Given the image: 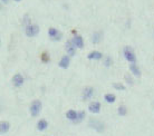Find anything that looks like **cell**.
I'll use <instances>...</instances> for the list:
<instances>
[{
    "instance_id": "18",
    "label": "cell",
    "mask_w": 154,
    "mask_h": 136,
    "mask_svg": "<svg viewBox=\"0 0 154 136\" xmlns=\"http://www.w3.org/2000/svg\"><path fill=\"white\" fill-rule=\"evenodd\" d=\"M104 99L106 100L108 104H113L115 102V99H116V97H115L114 94H106V95L104 96Z\"/></svg>"
},
{
    "instance_id": "24",
    "label": "cell",
    "mask_w": 154,
    "mask_h": 136,
    "mask_svg": "<svg viewBox=\"0 0 154 136\" xmlns=\"http://www.w3.org/2000/svg\"><path fill=\"white\" fill-rule=\"evenodd\" d=\"M23 23L26 25V27L29 26V25H31V23H30V17H29L28 15H25V17H23Z\"/></svg>"
},
{
    "instance_id": "9",
    "label": "cell",
    "mask_w": 154,
    "mask_h": 136,
    "mask_svg": "<svg viewBox=\"0 0 154 136\" xmlns=\"http://www.w3.org/2000/svg\"><path fill=\"white\" fill-rule=\"evenodd\" d=\"M72 41L74 42V45L77 47V48H83L84 47V39H83V37L80 36V35H75L73 37V39Z\"/></svg>"
},
{
    "instance_id": "25",
    "label": "cell",
    "mask_w": 154,
    "mask_h": 136,
    "mask_svg": "<svg viewBox=\"0 0 154 136\" xmlns=\"http://www.w3.org/2000/svg\"><path fill=\"white\" fill-rule=\"evenodd\" d=\"M125 79H126V82H127V84H130V85H132V84H133V80H132L131 78H130V76H128V75H125Z\"/></svg>"
},
{
    "instance_id": "20",
    "label": "cell",
    "mask_w": 154,
    "mask_h": 136,
    "mask_svg": "<svg viewBox=\"0 0 154 136\" xmlns=\"http://www.w3.org/2000/svg\"><path fill=\"white\" fill-rule=\"evenodd\" d=\"M117 113L120 116H125L126 113H127V108H126L124 105H121L118 108H117Z\"/></svg>"
},
{
    "instance_id": "10",
    "label": "cell",
    "mask_w": 154,
    "mask_h": 136,
    "mask_svg": "<svg viewBox=\"0 0 154 136\" xmlns=\"http://www.w3.org/2000/svg\"><path fill=\"white\" fill-rule=\"evenodd\" d=\"M93 95H94V88L93 87H86V88H84L83 94H82L83 99L84 100H87V99H89V98H92Z\"/></svg>"
},
{
    "instance_id": "15",
    "label": "cell",
    "mask_w": 154,
    "mask_h": 136,
    "mask_svg": "<svg viewBox=\"0 0 154 136\" xmlns=\"http://www.w3.org/2000/svg\"><path fill=\"white\" fill-rule=\"evenodd\" d=\"M130 70H131L132 74H133L134 76H136V77H140L141 76V70L136 64H131V65H130Z\"/></svg>"
},
{
    "instance_id": "11",
    "label": "cell",
    "mask_w": 154,
    "mask_h": 136,
    "mask_svg": "<svg viewBox=\"0 0 154 136\" xmlns=\"http://www.w3.org/2000/svg\"><path fill=\"white\" fill-rule=\"evenodd\" d=\"M69 64H70V57L68 55H65V56H63V58L59 61V67L63 68V69H66V68H68Z\"/></svg>"
},
{
    "instance_id": "5",
    "label": "cell",
    "mask_w": 154,
    "mask_h": 136,
    "mask_svg": "<svg viewBox=\"0 0 154 136\" xmlns=\"http://www.w3.org/2000/svg\"><path fill=\"white\" fill-rule=\"evenodd\" d=\"M48 36L51 38V40L58 41L61 39L63 34H61L58 29H56V28H49V29H48Z\"/></svg>"
},
{
    "instance_id": "26",
    "label": "cell",
    "mask_w": 154,
    "mask_h": 136,
    "mask_svg": "<svg viewBox=\"0 0 154 136\" xmlns=\"http://www.w3.org/2000/svg\"><path fill=\"white\" fill-rule=\"evenodd\" d=\"M2 1V4H5V5H7L8 2H9V0H1Z\"/></svg>"
},
{
    "instance_id": "16",
    "label": "cell",
    "mask_w": 154,
    "mask_h": 136,
    "mask_svg": "<svg viewBox=\"0 0 154 136\" xmlns=\"http://www.w3.org/2000/svg\"><path fill=\"white\" fill-rule=\"evenodd\" d=\"M47 127H48V122H47L46 119H39L37 123V129L38 131H45Z\"/></svg>"
},
{
    "instance_id": "8",
    "label": "cell",
    "mask_w": 154,
    "mask_h": 136,
    "mask_svg": "<svg viewBox=\"0 0 154 136\" xmlns=\"http://www.w3.org/2000/svg\"><path fill=\"white\" fill-rule=\"evenodd\" d=\"M88 110L93 114H98L101 112V103L99 102H93L88 106Z\"/></svg>"
},
{
    "instance_id": "1",
    "label": "cell",
    "mask_w": 154,
    "mask_h": 136,
    "mask_svg": "<svg viewBox=\"0 0 154 136\" xmlns=\"http://www.w3.org/2000/svg\"><path fill=\"white\" fill-rule=\"evenodd\" d=\"M123 55H124V57H125V59L128 61V63H131V64L136 63L135 53H134V50H133L132 47H130V46L124 47V49H123Z\"/></svg>"
},
{
    "instance_id": "13",
    "label": "cell",
    "mask_w": 154,
    "mask_h": 136,
    "mask_svg": "<svg viewBox=\"0 0 154 136\" xmlns=\"http://www.w3.org/2000/svg\"><path fill=\"white\" fill-rule=\"evenodd\" d=\"M77 116H78V113H77L76 110H74V109H69V110H68V112L66 113V117H67V119L72 121L73 123L76 121Z\"/></svg>"
},
{
    "instance_id": "3",
    "label": "cell",
    "mask_w": 154,
    "mask_h": 136,
    "mask_svg": "<svg viewBox=\"0 0 154 136\" xmlns=\"http://www.w3.org/2000/svg\"><path fill=\"white\" fill-rule=\"evenodd\" d=\"M88 126L92 127L93 129H95L98 133H102L105 129V124L101 121H97V119H91L88 123Z\"/></svg>"
},
{
    "instance_id": "21",
    "label": "cell",
    "mask_w": 154,
    "mask_h": 136,
    "mask_svg": "<svg viewBox=\"0 0 154 136\" xmlns=\"http://www.w3.org/2000/svg\"><path fill=\"white\" fill-rule=\"evenodd\" d=\"M113 87L117 89V91H125V86L121 84V83H115V84H113Z\"/></svg>"
},
{
    "instance_id": "14",
    "label": "cell",
    "mask_w": 154,
    "mask_h": 136,
    "mask_svg": "<svg viewBox=\"0 0 154 136\" xmlns=\"http://www.w3.org/2000/svg\"><path fill=\"white\" fill-rule=\"evenodd\" d=\"M10 129V124L8 122H1L0 123V133L1 134H7Z\"/></svg>"
},
{
    "instance_id": "17",
    "label": "cell",
    "mask_w": 154,
    "mask_h": 136,
    "mask_svg": "<svg viewBox=\"0 0 154 136\" xmlns=\"http://www.w3.org/2000/svg\"><path fill=\"white\" fill-rule=\"evenodd\" d=\"M102 37H103V34L101 31L94 32L93 35H92V42H93V44H98L99 41L102 40Z\"/></svg>"
},
{
    "instance_id": "23",
    "label": "cell",
    "mask_w": 154,
    "mask_h": 136,
    "mask_svg": "<svg viewBox=\"0 0 154 136\" xmlns=\"http://www.w3.org/2000/svg\"><path fill=\"white\" fill-rule=\"evenodd\" d=\"M42 63H48L49 61V55H48V53H42Z\"/></svg>"
},
{
    "instance_id": "7",
    "label": "cell",
    "mask_w": 154,
    "mask_h": 136,
    "mask_svg": "<svg viewBox=\"0 0 154 136\" xmlns=\"http://www.w3.org/2000/svg\"><path fill=\"white\" fill-rule=\"evenodd\" d=\"M23 82H25V78L21 74H16L14 77H12V84L16 87H20L23 86Z\"/></svg>"
},
{
    "instance_id": "6",
    "label": "cell",
    "mask_w": 154,
    "mask_h": 136,
    "mask_svg": "<svg viewBox=\"0 0 154 136\" xmlns=\"http://www.w3.org/2000/svg\"><path fill=\"white\" fill-rule=\"evenodd\" d=\"M65 49H66L67 55H68L69 57H73V56H75V54H76V46L74 45V42L72 40H68L66 42Z\"/></svg>"
},
{
    "instance_id": "12",
    "label": "cell",
    "mask_w": 154,
    "mask_h": 136,
    "mask_svg": "<svg viewBox=\"0 0 154 136\" xmlns=\"http://www.w3.org/2000/svg\"><path fill=\"white\" fill-rule=\"evenodd\" d=\"M87 58H88L89 60H99V59L103 58V54L101 51L94 50V51H92V53H89V54L87 55Z\"/></svg>"
},
{
    "instance_id": "2",
    "label": "cell",
    "mask_w": 154,
    "mask_h": 136,
    "mask_svg": "<svg viewBox=\"0 0 154 136\" xmlns=\"http://www.w3.org/2000/svg\"><path fill=\"white\" fill-rule=\"evenodd\" d=\"M42 102L40 100H34L31 105H30V114H31V116L33 117H37L39 113H40V110H42Z\"/></svg>"
},
{
    "instance_id": "4",
    "label": "cell",
    "mask_w": 154,
    "mask_h": 136,
    "mask_svg": "<svg viewBox=\"0 0 154 136\" xmlns=\"http://www.w3.org/2000/svg\"><path fill=\"white\" fill-rule=\"evenodd\" d=\"M25 34H26L28 37L37 36L38 34H39V27H38L37 25H35V23H31V25H29V26L26 27V29H25Z\"/></svg>"
},
{
    "instance_id": "22",
    "label": "cell",
    "mask_w": 154,
    "mask_h": 136,
    "mask_svg": "<svg viewBox=\"0 0 154 136\" xmlns=\"http://www.w3.org/2000/svg\"><path fill=\"white\" fill-rule=\"evenodd\" d=\"M112 64H113V60L109 56L105 57V59H104V66H105V67H109Z\"/></svg>"
},
{
    "instance_id": "19",
    "label": "cell",
    "mask_w": 154,
    "mask_h": 136,
    "mask_svg": "<svg viewBox=\"0 0 154 136\" xmlns=\"http://www.w3.org/2000/svg\"><path fill=\"white\" fill-rule=\"evenodd\" d=\"M84 118H85V112L84 110H80V112H78V116H77L76 121L74 122V124H78L82 121H84Z\"/></svg>"
},
{
    "instance_id": "27",
    "label": "cell",
    "mask_w": 154,
    "mask_h": 136,
    "mask_svg": "<svg viewBox=\"0 0 154 136\" xmlns=\"http://www.w3.org/2000/svg\"><path fill=\"white\" fill-rule=\"evenodd\" d=\"M15 1H16V2H19V1H21V0H15Z\"/></svg>"
}]
</instances>
